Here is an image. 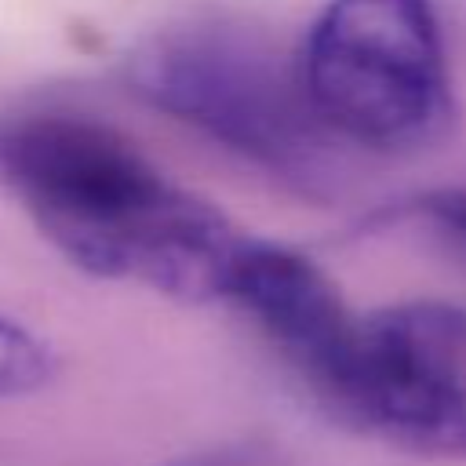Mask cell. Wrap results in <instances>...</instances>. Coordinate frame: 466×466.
Returning <instances> with one entry per match:
<instances>
[{
  "mask_svg": "<svg viewBox=\"0 0 466 466\" xmlns=\"http://www.w3.org/2000/svg\"><path fill=\"white\" fill-rule=\"evenodd\" d=\"M0 186L73 266L186 302L222 299L248 244L218 208L84 113L0 116Z\"/></svg>",
  "mask_w": 466,
  "mask_h": 466,
  "instance_id": "cell-1",
  "label": "cell"
},
{
  "mask_svg": "<svg viewBox=\"0 0 466 466\" xmlns=\"http://www.w3.org/2000/svg\"><path fill=\"white\" fill-rule=\"evenodd\" d=\"M131 84L153 109L306 193L339 175L342 146L313 116L295 58L284 62L248 29H167L135 51Z\"/></svg>",
  "mask_w": 466,
  "mask_h": 466,
  "instance_id": "cell-2",
  "label": "cell"
},
{
  "mask_svg": "<svg viewBox=\"0 0 466 466\" xmlns=\"http://www.w3.org/2000/svg\"><path fill=\"white\" fill-rule=\"evenodd\" d=\"M295 69L313 116L342 149L411 153L451 116L430 0H328L302 36Z\"/></svg>",
  "mask_w": 466,
  "mask_h": 466,
  "instance_id": "cell-3",
  "label": "cell"
},
{
  "mask_svg": "<svg viewBox=\"0 0 466 466\" xmlns=\"http://www.w3.org/2000/svg\"><path fill=\"white\" fill-rule=\"evenodd\" d=\"M320 408L400 451L466 459V306L415 299L357 313Z\"/></svg>",
  "mask_w": 466,
  "mask_h": 466,
  "instance_id": "cell-4",
  "label": "cell"
},
{
  "mask_svg": "<svg viewBox=\"0 0 466 466\" xmlns=\"http://www.w3.org/2000/svg\"><path fill=\"white\" fill-rule=\"evenodd\" d=\"M222 302H233L320 400L350 350L357 313L306 255L251 240L233 262Z\"/></svg>",
  "mask_w": 466,
  "mask_h": 466,
  "instance_id": "cell-5",
  "label": "cell"
},
{
  "mask_svg": "<svg viewBox=\"0 0 466 466\" xmlns=\"http://www.w3.org/2000/svg\"><path fill=\"white\" fill-rule=\"evenodd\" d=\"M51 375H55L51 346L18 320L0 313V400L29 397L44 390Z\"/></svg>",
  "mask_w": 466,
  "mask_h": 466,
  "instance_id": "cell-6",
  "label": "cell"
},
{
  "mask_svg": "<svg viewBox=\"0 0 466 466\" xmlns=\"http://www.w3.org/2000/svg\"><path fill=\"white\" fill-rule=\"evenodd\" d=\"M404 211L451 258L466 262V189H433V193H422Z\"/></svg>",
  "mask_w": 466,
  "mask_h": 466,
  "instance_id": "cell-7",
  "label": "cell"
},
{
  "mask_svg": "<svg viewBox=\"0 0 466 466\" xmlns=\"http://www.w3.org/2000/svg\"><path fill=\"white\" fill-rule=\"evenodd\" d=\"M171 466H280L277 459L255 451V448H211V451H197L186 455Z\"/></svg>",
  "mask_w": 466,
  "mask_h": 466,
  "instance_id": "cell-8",
  "label": "cell"
}]
</instances>
